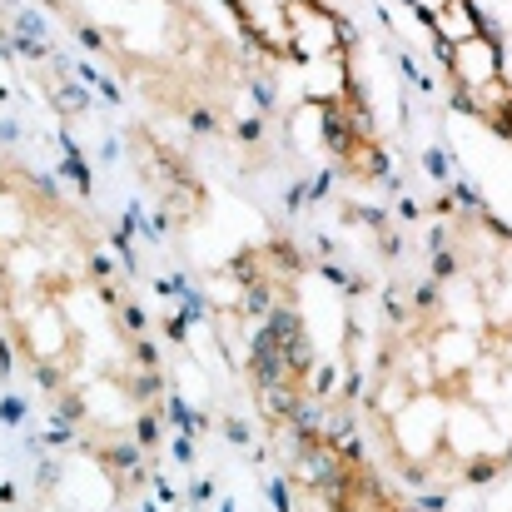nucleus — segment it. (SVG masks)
I'll list each match as a JSON object with an SVG mask.
<instances>
[{
	"label": "nucleus",
	"mask_w": 512,
	"mask_h": 512,
	"mask_svg": "<svg viewBox=\"0 0 512 512\" xmlns=\"http://www.w3.org/2000/svg\"><path fill=\"white\" fill-rule=\"evenodd\" d=\"M0 339L115 498L160 463L170 383L105 224L0 140Z\"/></svg>",
	"instance_id": "nucleus-1"
},
{
	"label": "nucleus",
	"mask_w": 512,
	"mask_h": 512,
	"mask_svg": "<svg viewBox=\"0 0 512 512\" xmlns=\"http://www.w3.org/2000/svg\"><path fill=\"white\" fill-rule=\"evenodd\" d=\"M363 433L418 498L512 473V219L473 194L438 204L428 259L378 329Z\"/></svg>",
	"instance_id": "nucleus-2"
},
{
	"label": "nucleus",
	"mask_w": 512,
	"mask_h": 512,
	"mask_svg": "<svg viewBox=\"0 0 512 512\" xmlns=\"http://www.w3.org/2000/svg\"><path fill=\"white\" fill-rule=\"evenodd\" d=\"M60 30L110 70L155 120L254 155L269 90L254 50L204 0H40Z\"/></svg>",
	"instance_id": "nucleus-3"
},
{
	"label": "nucleus",
	"mask_w": 512,
	"mask_h": 512,
	"mask_svg": "<svg viewBox=\"0 0 512 512\" xmlns=\"http://www.w3.org/2000/svg\"><path fill=\"white\" fill-rule=\"evenodd\" d=\"M224 5L234 10L249 50H259L269 60H284L294 70L329 65L334 75L348 80L339 20L319 0H224Z\"/></svg>",
	"instance_id": "nucleus-4"
}]
</instances>
